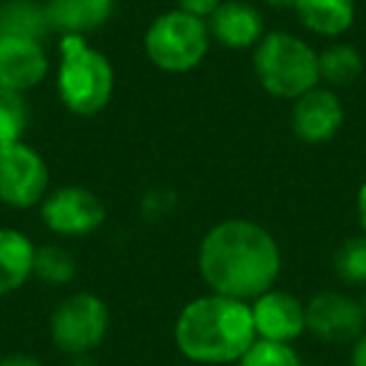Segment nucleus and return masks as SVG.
Masks as SVG:
<instances>
[{
	"instance_id": "nucleus-17",
	"label": "nucleus",
	"mask_w": 366,
	"mask_h": 366,
	"mask_svg": "<svg viewBox=\"0 0 366 366\" xmlns=\"http://www.w3.org/2000/svg\"><path fill=\"white\" fill-rule=\"evenodd\" d=\"M51 33L46 16V6L41 0H8L0 6V36H23V38H43Z\"/></svg>"
},
{
	"instance_id": "nucleus-14",
	"label": "nucleus",
	"mask_w": 366,
	"mask_h": 366,
	"mask_svg": "<svg viewBox=\"0 0 366 366\" xmlns=\"http://www.w3.org/2000/svg\"><path fill=\"white\" fill-rule=\"evenodd\" d=\"M116 0H51L46 3V16L51 31L61 36H81L96 33L111 21Z\"/></svg>"
},
{
	"instance_id": "nucleus-6",
	"label": "nucleus",
	"mask_w": 366,
	"mask_h": 366,
	"mask_svg": "<svg viewBox=\"0 0 366 366\" xmlns=\"http://www.w3.org/2000/svg\"><path fill=\"white\" fill-rule=\"evenodd\" d=\"M111 326V314L101 296L71 294L56 306L51 316V341L58 351L86 356L103 344Z\"/></svg>"
},
{
	"instance_id": "nucleus-7",
	"label": "nucleus",
	"mask_w": 366,
	"mask_h": 366,
	"mask_svg": "<svg viewBox=\"0 0 366 366\" xmlns=\"http://www.w3.org/2000/svg\"><path fill=\"white\" fill-rule=\"evenodd\" d=\"M51 189V171L41 153L18 141L0 148V204L11 209H33L43 204Z\"/></svg>"
},
{
	"instance_id": "nucleus-11",
	"label": "nucleus",
	"mask_w": 366,
	"mask_h": 366,
	"mask_svg": "<svg viewBox=\"0 0 366 366\" xmlns=\"http://www.w3.org/2000/svg\"><path fill=\"white\" fill-rule=\"evenodd\" d=\"M344 126V106L334 88L316 86L294 101L291 111V128L296 138L304 143H326Z\"/></svg>"
},
{
	"instance_id": "nucleus-18",
	"label": "nucleus",
	"mask_w": 366,
	"mask_h": 366,
	"mask_svg": "<svg viewBox=\"0 0 366 366\" xmlns=\"http://www.w3.org/2000/svg\"><path fill=\"white\" fill-rule=\"evenodd\" d=\"M364 73V58L351 43H329L319 51V76L326 88H346Z\"/></svg>"
},
{
	"instance_id": "nucleus-29",
	"label": "nucleus",
	"mask_w": 366,
	"mask_h": 366,
	"mask_svg": "<svg viewBox=\"0 0 366 366\" xmlns=\"http://www.w3.org/2000/svg\"><path fill=\"white\" fill-rule=\"evenodd\" d=\"M41 3H43V6H46V3H51V0H41Z\"/></svg>"
},
{
	"instance_id": "nucleus-12",
	"label": "nucleus",
	"mask_w": 366,
	"mask_h": 366,
	"mask_svg": "<svg viewBox=\"0 0 366 366\" xmlns=\"http://www.w3.org/2000/svg\"><path fill=\"white\" fill-rule=\"evenodd\" d=\"M249 304L259 339L291 344L306 331V306L289 291L269 289Z\"/></svg>"
},
{
	"instance_id": "nucleus-13",
	"label": "nucleus",
	"mask_w": 366,
	"mask_h": 366,
	"mask_svg": "<svg viewBox=\"0 0 366 366\" xmlns=\"http://www.w3.org/2000/svg\"><path fill=\"white\" fill-rule=\"evenodd\" d=\"M209 33L216 43L231 51H244L256 48L259 41L266 36L264 16L259 8L244 0H224L209 18H206Z\"/></svg>"
},
{
	"instance_id": "nucleus-4",
	"label": "nucleus",
	"mask_w": 366,
	"mask_h": 366,
	"mask_svg": "<svg viewBox=\"0 0 366 366\" xmlns=\"http://www.w3.org/2000/svg\"><path fill=\"white\" fill-rule=\"evenodd\" d=\"M254 71L261 88L284 101H296L321 86L319 53L294 33H266L254 48Z\"/></svg>"
},
{
	"instance_id": "nucleus-9",
	"label": "nucleus",
	"mask_w": 366,
	"mask_h": 366,
	"mask_svg": "<svg viewBox=\"0 0 366 366\" xmlns=\"http://www.w3.org/2000/svg\"><path fill=\"white\" fill-rule=\"evenodd\" d=\"M306 331L324 344H354L366 331L361 301L339 291H321L306 304Z\"/></svg>"
},
{
	"instance_id": "nucleus-25",
	"label": "nucleus",
	"mask_w": 366,
	"mask_h": 366,
	"mask_svg": "<svg viewBox=\"0 0 366 366\" xmlns=\"http://www.w3.org/2000/svg\"><path fill=\"white\" fill-rule=\"evenodd\" d=\"M351 366H366V331L354 341V351H351Z\"/></svg>"
},
{
	"instance_id": "nucleus-27",
	"label": "nucleus",
	"mask_w": 366,
	"mask_h": 366,
	"mask_svg": "<svg viewBox=\"0 0 366 366\" xmlns=\"http://www.w3.org/2000/svg\"><path fill=\"white\" fill-rule=\"evenodd\" d=\"M264 3L271 8H294L296 0H264Z\"/></svg>"
},
{
	"instance_id": "nucleus-28",
	"label": "nucleus",
	"mask_w": 366,
	"mask_h": 366,
	"mask_svg": "<svg viewBox=\"0 0 366 366\" xmlns=\"http://www.w3.org/2000/svg\"><path fill=\"white\" fill-rule=\"evenodd\" d=\"M361 309H364V316H366V296L361 299Z\"/></svg>"
},
{
	"instance_id": "nucleus-19",
	"label": "nucleus",
	"mask_w": 366,
	"mask_h": 366,
	"mask_svg": "<svg viewBox=\"0 0 366 366\" xmlns=\"http://www.w3.org/2000/svg\"><path fill=\"white\" fill-rule=\"evenodd\" d=\"M33 276L48 286H66L78 276V261L68 249L48 244L36 249L33 261Z\"/></svg>"
},
{
	"instance_id": "nucleus-23",
	"label": "nucleus",
	"mask_w": 366,
	"mask_h": 366,
	"mask_svg": "<svg viewBox=\"0 0 366 366\" xmlns=\"http://www.w3.org/2000/svg\"><path fill=\"white\" fill-rule=\"evenodd\" d=\"M176 3H178V11L191 13V16L204 18L206 21V18H209L211 13L224 3V0H176Z\"/></svg>"
},
{
	"instance_id": "nucleus-8",
	"label": "nucleus",
	"mask_w": 366,
	"mask_h": 366,
	"mask_svg": "<svg viewBox=\"0 0 366 366\" xmlns=\"http://www.w3.org/2000/svg\"><path fill=\"white\" fill-rule=\"evenodd\" d=\"M41 219L56 236L78 239L101 229L106 221V206L83 186H61L43 199Z\"/></svg>"
},
{
	"instance_id": "nucleus-5",
	"label": "nucleus",
	"mask_w": 366,
	"mask_h": 366,
	"mask_svg": "<svg viewBox=\"0 0 366 366\" xmlns=\"http://www.w3.org/2000/svg\"><path fill=\"white\" fill-rule=\"evenodd\" d=\"M148 61L166 73H189L204 63L211 48V33L204 18L183 11L161 13L143 38Z\"/></svg>"
},
{
	"instance_id": "nucleus-3",
	"label": "nucleus",
	"mask_w": 366,
	"mask_h": 366,
	"mask_svg": "<svg viewBox=\"0 0 366 366\" xmlns=\"http://www.w3.org/2000/svg\"><path fill=\"white\" fill-rule=\"evenodd\" d=\"M113 66L108 56L88 46L81 36H63L56 88L61 103L71 113L91 118L108 106L113 96Z\"/></svg>"
},
{
	"instance_id": "nucleus-16",
	"label": "nucleus",
	"mask_w": 366,
	"mask_h": 366,
	"mask_svg": "<svg viewBox=\"0 0 366 366\" xmlns=\"http://www.w3.org/2000/svg\"><path fill=\"white\" fill-rule=\"evenodd\" d=\"M301 26L321 38H339L354 26V0H296Z\"/></svg>"
},
{
	"instance_id": "nucleus-24",
	"label": "nucleus",
	"mask_w": 366,
	"mask_h": 366,
	"mask_svg": "<svg viewBox=\"0 0 366 366\" xmlns=\"http://www.w3.org/2000/svg\"><path fill=\"white\" fill-rule=\"evenodd\" d=\"M0 366H43V364L31 354H13L6 356V359H0Z\"/></svg>"
},
{
	"instance_id": "nucleus-1",
	"label": "nucleus",
	"mask_w": 366,
	"mask_h": 366,
	"mask_svg": "<svg viewBox=\"0 0 366 366\" xmlns=\"http://www.w3.org/2000/svg\"><path fill=\"white\" fill-rule=\"evenodd\" d=\"M281 266L276 239L249 219L211 226L199 246V274L209 291L239 301H254L274 289Z\"/></svg>"
},
{
	"instance_id": "nucleus-2",
	"label": "nucleus",
	"mask_w": 366,
	"mask_h": 366,
	"mask_svg": "<svg viewBox=\"0 0 366 366\" xmlns=\"http://www.w3.org/2000/svg\"><path fill=\"white\" fill-rule=\"evenodd\" d=\"M256 336L249 301L206 294L189 301L173 326V341L183 359L194 364H239Z\"/></svg>"
},
{
	"instance_id": "nucleus-21",
	"label": "nucleus",
	"mask_w": 366,
	"mask_h": 366,
	"mask_svg": "<svg viewBox=\"0 0 366 366\" xmlns=\"http://www.w3.org/2000/svg\"><path fill=\"white\" fill-rule=\"evenodd\" d=\"M334 271L344 284L366 286V234L341 244L334 256Z\"/></svg>"
},
{
	"instance_id": "nucleus-22",
	"label": "nucleus",
	"mask_w": 366,
	"mask_h": 366,
	"mask_svg": "<svg viewBox=\"0 0 366 366\" xmlns=\"http://www.w3.org/2000/svg\"><path fill=\"white\" fill-rule=\"evenodd\" d=\"M239 366H304L299 351L284 341L256 339L239 359Z\"/></svg>"
},
{
	"instance_id": "nucleus-26",
	"label": "nucleus",
	"mask_w": 366,
	"mask_h": 366,
	"mask_svg": "<svg viewBox=\"0 0 366 366\" xmlns=\"http://www.w3.org/2000/svg\"><path fill=\"white\" fill-rule=\"evenodd\" d=\"M356 216H359V226L366 234V181L361 183L359 194H356Z\"/></svg>"
},
{
	"instance_id": "nucleus-10",
	"label": "nucleus",
	"mask_w": 366,
	"mask_h": 366,
	"mask_svg": "<svg viewBox=\"0 0 366 366\" xmlns=\"http://www.w3.org/2000/svg\"><path fill=\"white\" fill-rule=\"evenodd\" d=\"M51 71L43 41L23 36H0V88L13 93L33 91Z\"/></svg>"
},
{
	"instance_id": "nucleus-15",
	"label": "nucleus",
	"mask_w": 366,
	"mask_h": 366,
	"mask_svg": "<svg viewBox=\"0 0 366 366\" xmlns=\"http://www.w3.org/2000/svg\"><path fill=\"white\" fill-rule=\"evenodd\" d=\"M36 246L23 231L0 229V296H8L28 284L33 276Z\"/></svg>"
},
{
	"instance_id": "nucleus-20",
	"label": "nucleus",
	"mask_w": 366,
	"mask_h": 366,
	"mask_svg": "<svg viewBox=\"0 0 366 366\" xmlns=\"http://www.w3.org/2000/svg\"><path fill=\"white\" fill-rule=\"evenodd\" d=\"M28 128V108L21 93L0 88V148L23 141Z\"/></svg>"
}]
</instances>
